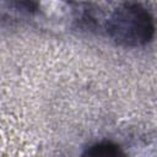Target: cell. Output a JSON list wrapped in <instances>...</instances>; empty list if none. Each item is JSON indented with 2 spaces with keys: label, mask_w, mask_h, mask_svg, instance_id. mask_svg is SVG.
Instances as JSON below:
<instances>
[{
  "label": "cell",
  "mask_w": 157,
  "mask_h": 157,
  "mask_svg": "<svg viewBox=\"0 0 157 157\" xmlns=\"http://www.w3.org/2000/svg\"><path fill=\"white\" fill-rule=\"evenodd\" d=\"M109 37L123 47H142L155 34V22L150 11L136 1L119 5L107 20Z\"/></svg>",
  "instance_id": "cell-1"
},
{
  "label": "cell",
  "mask_w": 157,
  "mask_h": 157,
  "mask_svg": "<svg viewBox=\"0 0 157 157\" xmlns=\"http://www.w3.org/2000/svg\"><path fill=\"white\" fill-rule=\"evenodd\" d=\"M86 155H93V156H117V155H123V151L117 144H113L110 141H102L92 145L87 151L85 152Z\"/></svg>",
  "instance_id": "cell-3"
},
{
  "label": "cell",
  "mask_w": 157,
  "mask_h": 157,
  "mask_svg": "<svg viewBox=\"0 0 157 157\" xmlns=\"http://www.w3.org/2000/svg\"><path fill=\"white\" fill-rule=\"evenodd\" d=\"M34 2L32 0H0V22L11 18L15 12L33 11Z\"/></svg>",
  "instance_id": "cell-2"
}]
</instances>
